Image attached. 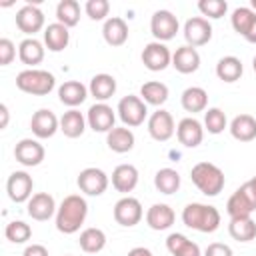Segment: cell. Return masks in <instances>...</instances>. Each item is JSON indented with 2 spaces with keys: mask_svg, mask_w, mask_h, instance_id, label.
I'll use <instances>...</instances> for the list:
<instances>
[{
  "mask_svg": "<svg viewBox=\"0 0 256 256\" xmlns=\"http://www.w3.org/2000/svg\"><path fill=\"white\" fill-rule=\"evenodd\" d=\"M204 256H234L232 248L228 244H222V242H212L208 244V248L204 250Z\"/></svg>",
  "mask_w": 256,
  "mask_h": 256,
  "instance_id": "obj_45",
  "label": "cell"
},
{
  "mask_svg": "<svg viewBox=\"0 0 256 256\" xmlns=\"http://www.w3.org/2000/svg\"><path fill=\"white\" fill-rule=\"evenodd\" d=\"M70 42V32L64 24L60 22H52L46 26L44 30V44L50 52H62Z\"/></svg>",
  "mask_w": 256,
  "mask_h": 256,
  "instance_id": "obj_26",
  "label": "cell"
},
{
  "mask_svg": "<svg viewBox=\"0 0 256 256\" xmlns=\"http://www.w3.org/2000/svg\"><path fill=\"white\" fill-rule=\"evenodd\" d=\"M80 192L88 194V196H100L106 192L110 180H108V174L96 166H90V168H84L80 174H78V180H76Z\"/></svg>",
  "mask_w": 256,
  "mask_h": 256,
  "instance_id": "obj_9",
  "label": "cell"
},
{
  "mask_svg": "<svg viewBox=\"0 0 256 256\" xmlns=\"http://www.w3.org/2000/svg\"><path fill=\"white\" fill-rule=\"evenodd\" d=\"M230 134L240 142H252L256 138V118L250 114L234 116L230 122Z\"/></svg>",
  "mask_w": 256,
  "mask_h": 256,
  "instance_id": "obj_28",
  "label": "cell"
},
{
  "mask_svg": "<svg viewBox=\"0 0 256 256\" xmlns=\"http://www.w3.org/2000/svg\"><path fill=\"white\" fill-rule=\"evenodd\" d=\"M88 96V88L80 82V80H66L64 84H60L58 88V98L64 106L76 108L80 106Z\"/></svg>",
  "mask_w": 256,
  "mask_h": 256,
  "instance_id": "obj_24",
  "label": "cell"
},
{
  "mask_svg": "<svg viewBox=\"0 0 256 256\" xmlns=\"http://www.w3.org/2000/svg\"><path fill=\"white\" fill-rule=\"evenodd\" d=\"M22 256H48V250L42 244H30V246L24 248Z\"/></svg>",
  "mask_w": 256,
  "mask_h": 256,
  "instance_id": "obj_46",
  "label": "cell"
},
{
  "mask_svg": "<svg viewBox=\"0 0 256 256\" xmlns=\"http://www.w3.org/2000/svg\"><path fill=\"white\" fill-rule=\"evenodd\" d=\"M86 130V118L80 110L76 108H70L68 112L62 114L60 118V132L66 136V138H80Z\"/></svg>",
  "mask_w": 256,
  "mask_h": 256,
  "instance_id": "obj_27",
  "label": "cell"
},
{
  "mask_svg": "<svg viewBox=\"0 0 256 256\" xmlns=\"http://www.w3.org/2000/svg\"><path fill=\"white\" fill-rule=\"evenodd\" d=\"M176 136H178V142L186 148H196L198 144H202V138H204V128L202 124L194 118V116H186L178 122L176 126Z\"/></svg>",
  "mask_w": 256,
  "mask_h": 256,
  "instance_id": "obj_19",
  "label": "cell"
},
{
  "mask_svg": "<svg viewBox=\"0 0 256 256\" xmlns=\"http://www.w3.org/2000/svg\"><path fill=\"white\" fill-rule=\"evenodd\" d=\"M44 156H46L44 146L38 140H34V138H22L14 146V158H16V162H20L22 166H28V168L42 164Z\"/></svg>",
  "mask_w": 256,
  "mask_h": 256,
  "instance_id": "obj_16",
  "label": "cell"
},
{
  "mask_svg": "<svg viewBox=\"0 0 256 256\" xmlns=\"http://www.w3.org/2000/svg\"><path fill=\"white\" fill-rule=\"evenodd\" d=\"M252 68H254V72H256V54H254V58H252Z\"/></svg>",
  "mask_w": 256,
  "mask_h": 256,
  "instance_id": "obj_51",
  "label": "cell"
},
{
  "mask_svg": "<svg viewBox=\"0 0 256 256\" xmlns=\"http://www.w3.org/2000/svg\"><path fill=\"white\" fill-rule=\"evenodd\" d=\"M128 256H154V254L148 248H144V246H136V248H132L128 252Z\"/></svg>",
  "mask_w": 256,
  "mask_h": 256,
  "instance_id": "obj_47",
  "label": "cell"
},
{
  "mask_svg": "<svg viewBox=\"0 0 256 256\" xmlns=\"http://www.w3.org/2000/svg\"><path fill=\"white\" fill-rule=\"evenodd\" d=\"M142 64L152 72H160L172 64V52L164 42H148L142 50Z\"/></svg>",
  "mask_w": 256,
  "mask_h": 256,
  "instance_id": "obj_12",
  "label": "cell"
},
{
  "mask_svg": "<svg viewBox=\"0 0 256 256\" xmlns=\"http://www.w3.org/2000/svg\"><path fill=\"white\" fill-rule=\"evenodd\" d=\"M136 184H138V168L134 164H118L112 170V186L118 192L128 194L136 188Z\"/></svg>",
  "mask_w": 256,
  "mask_h": 256,
  "instance_id": "obj_22",
  "label": "cell"
},
{
  "mask_svg": "<svg viewBox=\"0 0 256 256\" xmlns=\"http://www.w3.org/2000/svg\"><path fill=\"white\" fill-rule=\"evenodd\" d=\"M4 236H6V240H10L12 244H24V242L30 240L32 228H30V224H26V222H22V220H12V222H8L6 228H4Z\"/></svg>",
  "mask_w": 256,
  "mask_h": 256,
  "instance_id": "obj_40",
  "label": "cell"
},
{
  "mask_svg": "<svg viewBox=\"0 0 256 256\" xmlns=\"http://www.w3.org/2000/svg\"><path fill=\"white\" fill-rule=\"evenodd\" d=\"M172 66L180 72V74H192L200 68V54L196 48L184 44L180 48H176V52L172 54Z\"/></svg>",
  "mask_w": 256,
  "mask_h": 256,
  "instance_id": "obj_20",
  "label": "cell"
},
{
  "mask_svg": "<svg viewBox=\"0 0 256 256\" xmlns=\"http://www.w3.org/2000/svg\"><path fill=\"white\" fill-rule=\"evenodd\" d=\"M248 42H252V44H256V18H254V22H252V26H250V30L246 32V36H244Z\"/></svg>",
  "mask_w": 256,
  "mask_h": 256,
  "instance_id": "obj_48",
  "label": "cell"
},
{
  "mask_svg": "<svg viewBox=\"0 0 256 256\" xmlns=\"http://www.w3.org/2000/svg\"><path fill=\"white\" fill-rule=\"evenodd\" d=\"M16 26L20 32L28 34V38H34V34L44 28V12L36 4H24L16 12Z\"/></svg>",
  "mask_w": 256,
  "mask_h": 256,
  "instance_id": "obj_13",
  "label": "cell"
},
{
  "mask_svg": "<svg viewBox=\"0 0 256 256\" xmlns=\"http://www.w3.org/2000/svg\"><path fill=\"white\" fill-rule=\"evenodd\" d=\"M116 112H118L120 120L124 122V126L134 128V126H140V124L146 120L148 108H146V102H144L140 96L128 94V96L120 98V102H118V110H116Z\"/></svg>",
  "mask_w": 256,
  "mask_h": 256,
  "instance_id": "obj_6",
  "label": "cell"
},
{
  "mask_svg": "<svg viewBox=\"0 0 256 256\" xmlns=\"http://www.w3.org/2000/svg\"><path fill=\"white\" fill-rule=\"evenodd\" d=\"M250 8H252V10L256 12V0H252V2H250Z\"/></svg>",
  "mask_w": 256,
  "mask_h": 256,
  "instance_id": "obj_50",
  "label": "cell"
},
{
  "mask_svg": "<svg viewBox=\"0 0 256 256\" xmlns=\"http://www.w3.org/2000/svg\"><path fill=\"white\" fill-rule=\"evenodd\" d=\"M254 18H256V12H254L250 6H238V8L232 12L230 22H232V28H234L240 36H246V32L250 30Z\"/></svg>",
  "mask_w": 256,
  "mask_h": 256,
  "instance_id": "obj_39",
  "label": "cell"
},
{
  "mask_svg": "<svg viewBox=\"0 0 256 256\" xmlns=\"http://www.w3.org/2000/svg\"><path fill=\"white\" fill-rule=\"evenodd\" d=\"M226 212L230 218L238 216H250L256 212V176H252L248 182H244L226 202Z\"/></svg>",
  "mask_w": 256,
  "mask_h": 256,
  "instance_id": "obj_5",
  "label": "cell"
},
{
  "mask_svg": "<svg viewBox=\"0 0 256 256\" xmlns=\"http://www.w3.org/2000/svg\"><path fill=\"white\" fill-rule=\"evenodd\" d=\"M30 130L36 138L44 140V138H52L56 134V130H60V118L48 110V108H40L32 114L30 118Z\"/></svg>",
  "mask_w": 256,
  "mask_h": 256,
  "instance_id": "obj_14",
  "label": "cell"
},
{
  "mask_svg": "<svg viewBox=\"0 0 256 256\" xmlns=\"http://www.w3.org/2000/svg\"><path fill=\"white\" fill-rule=\"evenodd\" d=\"M226 124H228V120H226L224 110H220V108H208V110L204 112V128H206L210 134H220V132H224Z\"/></svg>",
  "mask_w": 256,
  "mask_h": 256,
  "instance_id": "obj_41",
  "label": "cell"
},
{
  "mask_svg": "<svg viewBox=\"0 0 256 256\" xmlns=\"http://www.w3.org/2000/svg\"><path fill=\"white\" fill-rule=\"evenodd\" d=\"M166 248L172 256H200V246L180 232H172L166 238Z\"/></svg>",
  "mask_w": 256,
  "mask_h": 256,
  "instance_id": "obj_31",
  "label": "cell"
},
{
  "mask_svg": "<svg viewBox=\"0 0 256 256\" xmlns=\"http://www.w3.org/2000/svg\"><path fill=\"white\" fill-rule=\"evenodd\" d=\"M88 92H90L98 102H106V100L112 98L114 92H116V78H114L112 74H106V72L96 74V76H92V80H90Z\"/></svg>",
  "mask_w": 256,
  "mask_h": 256,
  "instance_id": "obj_29",
  "label": "cell"
},
{
  "mask_svg": "<svg viewBox=\"0 0 256 256\" xmlns=\"http://www.w3.org/2000/svg\"><path fill=\"white\" fill-rule=\"evenodd\" d=\"M176 220V214L174 210L168 206V204H152L146 212V224L152 228V230H168Z\"/></svg>",
  "mask_w": 256,
  "mask_h": 256,
  "instance_id": "obj_23",
  "label": "cell"
},
{
  "mask_svg": "<svg viewBox=\"0 0 256 256\" xmlns=\"http://www.w3.org/2000/svg\"><path fill=\"white\" fill-rule=\"evenodd\" d=\"M88 216V202L80 194H68L56 210V230L62 234H74L80 230Z\"/></svg>",
  "mask_w": 256,
  "mask_h": 256,
  "instance_id": "obj_1",
  "label": "cell"
},
{
  "mask_svg": "<svg viewBox=\"0 0 256 256\" xmlns=\"http://www.w3.org/2000/svg\"><path fill=\"white\" fill-rule=\"evenodd\" d=\"M176 126H174V118L168 110H156L150 114L148 118V134L156 140V142H166L174 136Z\"/></svg>",
  "mask_w": 256,
  "mask_h": 256,
  "instance_id": "obj_15",
  "label": "cell"
},
{
  "mask_svg": "<svg viewBox=\"0 0 256 256\" xmlns=\"http://www.w3.org/2000/svg\"><path fill=\"white\" fill-rule=\"evenodd\" d=\"M56 22L72 28L80 22V4L76 0H60L56 6Z\"/></svg>",
  "mask_w": 256,
  "mask_h": 256,
  "instance_id": "obj_38",
  "label": "cell"
},
{
  "mask_svg": "<svg viewBox=\"0 0 256 256\" xmlns=\"http://www.w3.org/2000/svg\"><path fill=\"white\" fill-rule=\"evenodd\" d=\"M18 58L22 60V64L34 68L44 60V44L36 38H24L18 46Z\"/></svg>",
  "mask_w": 256,
  "mask_h": 256,
  "instance_id": "obj_32",
  "label": "cell"
},
{
  "mask_svg": "<svg viewBox=\"0 0 256 256\" xmlns=\"http://www.w3.org/2000/svg\"><path fill=\"white\" fill-rule=\"evenodd\" d=\"M180 104L190 114L204 112L206 106H208V92L200 86H188L180 96Z\"/></svg>",
  "mask_w": 256,
  "mask_h": 256,
  "instance_id": "obj_30",
  "label": "cell"
},
{
  "mask_svg": "<svg viewBox=\"0 0 256 256\" xmlns=\"http://www.w3.org/2000/svg\"><path fill=\"white\" fill-rule=\"evenodd\" d=\"M190 178L194 186L204 194V196H218L226 184L224 172L212 164V162H198L190 170Z\"/></svg>",
  "mask_w": 256,
  "mask_h": 256,
  "instance_id": "obj_3",
  "label": "cell"
},
{
  "mask_svg": "<svg viewBox=\"0 0 256 256\" xmlns=\"http://www.w3.org/2000/svg\"><path fill=\"white\" fill-rule=\"evenodd\" d=\"M220 220L222 218H220L218 208L216 206H210V204L190 202L182 210V222L188 228L198 230V232H204V234H210V232L218 230Z\"/></svg>",
  "mask_w": 256,
  "mask_h": 256,
  "instance_id": "obj_2",
  "label": "cell"
},
{
  "mask_svg": "<svg viewBox=\"0 0 256 256\" xmlns=\"http://www.w3.org/2000/svg\"><path fill=\"white\" fill-rule=\"evenodd\" d=\"M154 186L162 194H174L180 188V174L174 168H160L154 174Z\"/></svg>",
  "mask_w": 256,
  "mask_h": 256,
  "instance_id": "obj_37",
  "label": "cell"
},
{
  "mask_svg": "<svg viewBox=\"0 0 256 256\" xmlns=\"http://www.w3.org/2000/svg\"><path fill=\"white\" fill-rule=\"evenodd\" d=\"M78 244L86 254H96L106 246V234L100 228H86L80 232Z\"/></svg>",
  "mask_w": 256,
  "mask_h": 256,
  "instance_id": "obj_36",
  "label": "cell"
},
{
  "mask_svg": "<svg viewBox=\"0 0 256 256\" xmlns=\"http://www.w3.org/2000/svg\"><path fill=\"white\" fill-rule=\"evenodd\" d=\"M102 36L106 40L108 46H122L128 40V24L124 18L120 16H110L106 18L104 26H102Z\"/></svg>",
  "mask_w": 256,
  "mask_h": 256,
  "instance_id": "obj_21",
  "label": "cell"
},
{
  "mask_svg": "<svg viewBox=\"0 0 256 256\" xmlns=\"http://www.w3.org/2000/svg\"><path fill=\"white\" fill-rule=\"evenodd\" d=\"M16 86L18 90L32 94V96H46L54 90L56 86V78L52 72L48 70H40V68H26L16 76Z\"/></svg>",
  "mask_w": 256,
  "mask_h": 256,
  "instance_id": "obj_4",
  "label": "cell"
},
{
  "mask_svg": "<svg viewBox=\"0 0 256 256\" xmlns=\"http://www.w3.org/2000/svg\"><path fill=\"white\" fill-rule=\"evenodd\" d=\"M84 10L90 20H104L110 12V2L108 0H88Z\"/></svg>",
  "mask_w": 256,
  "mask_h": 256,
  "instance_id": "obj_43",
  "label": "cell"
},
{
  "mask_svg": "<svg viewBox=\"0 0 256 256\" xmlns=\"http://www.w3.org/2000/svg\"><path fill=\"white\" fill-rule=\"evenodd\" d=\"M244 72V66H242V60L236 58V56H222L216 64V76L222 80V82H236L240 80Z\"/></svg>",
  "mask_w": 256,
  "mask_h": 256,
  "instance_id": "obj_34",
  "label": "cell"
},
{
  "mask_svg": "<svg viewBox=\"0 0 256 256\" xmlns=\"http://www.w3.org/2000/svg\"><path fill=\"white\" fill-rule=\"evenodd\" d=\"M58 206L52 198V194L48 192H36L32 194V198L28 200V206H26V212L32 220H38V222H46L50 220L54 214H56Z\"/></svg>",
  "mask_w": 256,
  "mask_h": 256,
  "instance_id": "obj_18",
  "label": "cell"
},
{
  "mask_svg": "<svg viewBox=\"0 0 256 256\" xmlns=\"http://www.w3.org/2000/svg\"><path fill=\"white\" fill-rule=\"evenodd\" d=\"M32 188H34V180L28 172L24 170H16L8 176L6 180V192H8V198L16 204H22V202H28L32 198Z\"/></svg>",
  "mask_w": 256,
  "mask_h": 256,
  "instance_id": "obj_10",
  "label": "cell"
},
{
  "mask_svg": "<svg viewBox=\"0 0 256 256\" xmlns=\"http://www.w3.org/2000/svg\"><path fill=\"white\" fill-rule=\"evenodd\" d=\"M184 38L192 48L204 46L212 40V24L204 16H192L184 22Z\"/></svg>",
  "mask_w": 256,
  "mask_h": 256,
  "instance_id": "obj_11",
  "label": "cell"
},
{
  "mask_svg": "<svg viewBox=\"0 0 256 256\" xmlns=\"http://www.w3.org/2000/svg\"><path fill=\"white\" fill-rule=\"evenodd\" d=\"M168 94H170L168 86L164 82H158V80H150V82H144L140 86V98L152 106H162L168 100Z\"/></svg>",
  "mask_w": 256,
  "mask_h": 256,
  "instance_id": "obj_35",
  "label": "cell"
},
{
  "mask_svg": "<svg viewBox=\"0 0 256 256\" xmlns=\"http://www.w3.org/2000/svg\"><path fill=\"white\" fill-rule=\"evenodd\" d=\"M144 216V210H142V204L138 198L134 196H122L116 204H114V220L116 224L120 226H126V228H132L136 226Z\"/></svg>",
  "mask_w": 256,
  "mask_h": 256,
  "instance_id": "obj_7",
  "label": "cell"
},
{
  "mask_svg": "<svg viewBox=\"0 0 256 256\" xmlns=\"http://www.w3.org/2000/svg\"><path fill=\"white\" fill-rule=\"evenodd\" d=\"M0 114H2L0 128H6V126H8V106H6V104H0Z\"/></svg>",
  "mask_w": 256,
  "mask_h": 256,
  "instance_id": "obj_49",
  "label": "cell"
},
{
  "mask_svg": "<svg viewBox=\"0 0 256 256\" xmlns=\"http://www.w3.org/2000/svg\"><path fill=\"white\" fill-rule=\"evenodd\" d=\"M86 122L88 126L94 130V132H110L114 128V122H116V114L114 110L106 104V102H96L88 108L86 112Z\"/></svg>",
  "mask_w": 256,
  "mask_h": 256,
  "instance_id": "obj_17",
  "label": "cell"
},
{
  "mask_svg": "<svg viewBox=\"0 0 256 256\" xmlns=\"http://www.w3.org/2000/svg\"><path fill=\"white\" fill-rule=\"evenodd\" d=\"M198 10L202 12V16H208V18H222L228 10V4L226 0H200L198 2Z\"/></svg>",
  "mask_w": 256,
  "mask_h": 256,
  "instance_id": "obj_42",
  "label": "cell"
},
{
  "mask_svg": "<svg viewBox=\"0 0 256 256\" xmlns=\"http://www.w3.org/2000/svg\"><path fill=\"white\" fill-rule=\"evenodd\" d=\"M106 144L112 152L116 154H124L130 152L134 148V132L128 126H114L108 134H106Z\"/></svg>",
  "mask_w": 256,
  "mask_h": 256,
  "instance_id": "obj_25",
  "label": "cell"
},
{
  "mask_svg": "<svg viewBox=\"0 0 256 256\" xmlns=\"http://www.w3.org/2000/svg\"><path fill=\"white\" fill-rule=\"evenodd\" d=\"M16 58V46L10 38H0V66H8L12 64V60Z\"/></svg>",
  "mask_w": 256,
  "mask_h": 256,
  "instance_id": "obj_44",
  "label": "cell"
},
{
  "mask_svg": "<svg viewBox=\"0 0 256 256\" xmlns=\"http://www.w3.org/2000/svg\"><path fill=\"white\" fill-rule=\"evenodd\" d=\"M178 28H180L178 18L170 10H156L150 18V32L156 38V42L172 40L176 36Z\"/></svg>",
  "mask_w": 256,
  "mask_h": 256,
  "instance_id": "obj_8",
  "label": "cell"
},
{
  "mask_svg": "<svg viewBox=\"0 0 256 256\" xmlns=\"http://www.w3.org/2000/svg\"><path fill=\"white\" fill-rule=\"evenodd\" d=\"M228 232L234 240L238 242H250L256 238V222L250 216H238V218H230L228 224Z\"/></svg>",
  "mask_w": 256,
  "mask_h": 256,
  "instance_id": "obj_33",
  "label": "cell"
}]
</instances>
